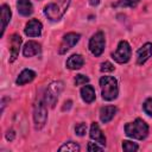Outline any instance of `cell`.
<instances>
[{"mask_svg": "<svg viewBox=\"0 0 152 152\" xmlns=\"http://www.w3.org/2000/svg\"><path fill=\"white\" fill-rule=\"evenodd\" d=\"M125 134L132 139L142 140L148 134V126L142 119L138 118L133 122H128L125 125Z\"/></svg>", "mask_w": 152, "mask_h": 152, "instance_id": "6da1fadb", "label": "cell"}, {"mask_svg": "<svg viewBox=\"0 0 152 152\" xmlns=\"http://www.w3.org/2000/svg\"><path fill=\"white\" fill-rule=\"evenodd\" d=\"M100 87H101V95L103 100L113 101L118 97V94H119L118 81L113 76H102L100 78Z\"/></svg>", "mask_w": 152, "mask_h": 152, "instance_id": "7a4b0ae2", "label": "cell"}, {"mask_svg": "<svg viewBox=\"0 0 152 152\" xmlns=\"http://www.w3.org/2000/svg\"><path fill=\"white\" fill-rule=\"evenodd\" d=\"M70 5V0H57V2H51L44 7V14L51 21H58L66 12Z\"/></svg>", "mask_w": 152, "mask_h": 152, "instance_id": "3957f363", "label": "cell"}, {"mask_svg": "<svg viewBox=\"0 0 152 152\" xmlns=\"http://www.w3.org/2000/svg\"><path fill=\"white\" fill-rule=\"evenodd\" d=\"M63 88H64V83L62 81H55L48 86V88L45 89V93H44V101H45L46 106H49L51 108L55 107Z\"/></svg>", "mask_w": 152, "mask_h": 152, "instance_id": "277c9868", "label": "cell"}, {"mask_svg": "<svg viewBox=\"0 0 152 152\" xmlns=\"http://www.w3.org/2000/svg\"><path fill=\"white\" fill-rule=\"evenodd\" d=\"M46 119H48L46 103H45L44 99L38 100L33 107V121H34L36 129H40L46 124Z\"/></svg>", "mask_w": 152, "mask_h": 152, "instance_id": "5b68a950", "label": "cell"}, {"mask_svg": "<svg viewBox=\"0 0 152 152\" xmlns=\"http://www.w3.org/2000/svg\"><path fill=\"white\" fill-rule=\"evenodd\" d=\"M131 55H132V49H131V45L128 44V42L120 40L119 44H118L116 51L112 52V58L115 62H118L120 64H124V63H127L129 61Z\"/></svg>", "mask_w": 152, "mask_h": 152, "instance_id": "8992f818", "label": "cell"}, {"mask_svg": "<svg viewBox=\"0 0 152 152\" xmlns=\"http://www.w3.org/2000/svg\"><path fill=\"white\" fill-rule=\"evenodd\" d=\"M104 44H106L104 34L103 32L99 31L95 34H93L91 38L89 39V50L95 57H99L102 55L104 50Z\"/></svg>", "mask_w": 152, "mask_h": 152, "instance_id": "52a82bcc", "label": "cell"}, {"mask_svg": "<svg viewBox=\"0 0 152 152\" xmlns=\"http://www.w3.org/2000/svg\"><path fill=\"white\" fill-rule=\"evenodd\" d=\"M80 38H81V34H80V33H75V32H69V33H66V34L63 37L62 42H61L58 52H59L61 55L68 52L71 48L75 46V44L80 40Z\"/></svg>", "mask_w": 152, "mask_h": 152, "instance_id": "ba28073f", "label": "cell"}, {"mask_svg": "<svg viewBox=\"0 0 152 152\" xmlns=\"http://www.w3.org/2000/svg\"><path fill=\"white\" fill-rule=\"evenodd\" d=\"M42 28H43V25H42V23L39 20L31 19L26 24V26L24 28V32L28 37H39L42 34Z\"/></svg>", "mask_w": 152, "mask_h": 152, "instance_id": "9c48e42d", "label": "cell"}, {"mask_svg": "<svg viewBox=\"0 0 152 152\" xmlns=\"http://www.w3.org/2000/svg\"><path fill=\"white\" fill-rule=\"evenodd\" d=\"M151 56H152V44L151 43H145L137 51V64L142 65Z\"/></svg>", "mask_w": 152, "mask_h": 152, "instance_id": "30bf717a", "label": "cell"}, {"mask_svg": "<svg viewBox=\"0 0 152 152\" xmlns=\"http://www.w3.org/2000/svg\"><path fill=\"white\" fill-rule=\"evenodd\" d=\"M20 45H21V37L17 33H14L11 38V48H10V52H11V56H10V62H14L19 55V49H20Z\"/></svg>", "mask_w": 152, "mask_h": 152, "instance_id": "8fae6325", "label": "cell"}, {"mask_svg": "<svg viewBox=\"0 0 152 152\" xmlns=\"http://www.w3.org/2000/svg\"><path fill=\"white\" fill-rule=\"evenodd\" d=\"M89 135H90V138H91L93 140H95L97 144H101L102 146L106 145V137H104V134L102 133L100 126H99L96 122H91Z\"/></svg>", "mask_w": 152, "mask_h": 152, "instance_id": "7c38bea8", "label": "cell"}, {"mask_svg": "<svg viewBox=\"0 0 152 152\" xmlns=\"http://www.w3.org/2000/svg\"><path fill=\"white\" fill-rule=\"evenodd\" d=\"M42 49H40V45L34 42V40H28L24 48H23V55L25 57H32V56H36L38 53H40Z\"/></svg>", "mask_w": 152, "mask_h": 152, "instance_id": "4fadbf2b", "label": "cell"}, {"mask_svg": "<svg viewBox=\"0 0 152 152\" xmlns=\"http://www.w3.org/2000/svg\"><path fill=\"white\" fill-rule=\"evenodd\" d=\"M116 113V107L115 106H104V107H101L100 108V120L103 122V124H107L109 122L114 115Z\"/></svg>", "mask_w": 152, "mask_h": 152, "instance_id": "5bb4252c", "label": "cell"}, {"mask_svg": "<svg viewBox=\"0 0 152 152\" xmlns=\"http://www.w3.org/2000/svg\"><path fill=\"white\" fill-rule=\"evenodd\" d=\"M11 17H12V12H11L10 6L6 5V4H4L1 6V33H0L1 37L4 36V32H5L7 25L11 21Z\"/></svg>", "mask_w": 152, "mask_h": 152, "instance_id": "9a60e30c", "label": "cell"}, {"mask_svg": "<svg viewBox=\"0 0 152 152\" xmlns=\"http://www.w3.org/2000/svg\"><path fill=\"white\" fill-rule=\"evenodd\" d=\"M83 64H84V59H83V57H82L81 55H77V53L71 55V56L66 59V63H65L66 68L70 69V70H77V69H81V68L83 66Z\"/></svg>", "mask_w": 152, "mask_h": 152, "instance_id": "2e32d148", "label": "cell"}, {"mask_svg": "<svg viewBox=\"0 0 152 152\" xmlns=\"http://www.w3.org/2000/svg\"><path fill=\"white\" fill-rule=\"evenodd\" d=\"M34 77H36V72H34L33 70H31V69H24V70L19 74V76L17 77L15 83H17L18 86H24V84H26V83L33 81Z\"/></svg>", "mask_w": 152, "mask_h": 152, "instance_id": "e0dca14e", "label": "cell"}, {"mask_svg": "<svg viewBox=\"0 0 152 152\" xmlns=\"http://www.w3.org/2000/svg\"><path fill=\"white\" fill-rule=\"evenodd\" d=\"M17 10L23 17H28L33 13V6L30 0H18Z\"/></svg>", "mask_w": 152, "mask_h": 152, "instance_id": "ac0fdd59", "label": "cell"}, {"mask_svg": "<svg viewBox=\"0 0 152 152\" xmlns=\"http://www.w3.org/2000/svg\"><path fill=\"white\" fill-rule=\"evenodd\" d=\"M80 93H81V97H82V100H83L86 103H91V102L95 100V97H96V95H95V90H94L93 86H89V84L82 87Z\"/></svg>", "mask_w": 152, "mask_h": 152, "instance_id": "d6986e66", "label": "cell"}, {"mask_svg": "<svg viewBox=\"0 0 152 152\" xmlns=\"http://www.w3.org/2000/svg\"><path fill=\"white\" fill-rule=\"evenodd\" d=\"M140 0H119L118 2L113 4L114 7H131V8H134L138 4H139Z\"/></svg>", "mask_w": 152, "mask_h": 152, "instance_id": "ffe728a7", "label": "cell"}, {"mask_svg": "<svg viewBox=\"0 0 152 152\" xmlns=\"http://www.w3.org/2000/svg\"><path fill=\"white\" fill-rule=\"evenodd\" d=\"M80 150H81L80 145L74 141H68L58 148V151H68V152H75V151H80Z\"/></svg>", "mask_w": 152, "mask_h": 152, "instance_id": "44dd1931", "label": "cell"}, {"mask_svg": "<svg viewBox=\"0 0 152 152\" xmlns=\"http://www.w3.org/2000/svg\"><path fill=\"white\" fill-rule=\"evenodd\" d=\"M122 148L126 152H133V151H137L139 148V146L135 142H132V141H128V140H124L122 141Z\"/></svg>", "mask_w": 152, "mask_h": 152, "instance_id": "7402d4cb", "label": "cell"}, {"mask_svg": "<svg viewBox=\"0 0 152 152\" xmlns=\"http://www.w3.org/2000/svg\"><path fill=\"white\" fill-rule=\"evenodd\" d=\"M142 109L147 115L152 116V97H148L145 100V102L142 104Z\"/></svg>", "mask_w": 152, "mask_h": 152, "instance_id": "603a6c76", "label": "cell"}, {"mask_svg": "<svg viewBox=\"0 0 152 152\" xmlns=\"http://www.w3.org/2000/svg\"><path fill=\"white\" fill-rule=\"evenodd\" d=\"M75 132H76V134H77V135L83 137V135L86 134V132H87V125H86V124H83V122L77 124V125L75 126Z\"/></svg>", "mask_w": 152, "mask_h": 152, "instance_id": "cb8c5ba5", "label": "cell"}, {"mask_svg": "<svg viewBox=\"0 0 152 152\" xmlns=\"http://www.w3.org/2000/svg\"><path fill=\"white\" fill-rule=\"evenodd\" d=\"M100 70H101L102 72H110V71L114 70V65H113L110 62L106 61V62L101 63V65H100Z\"/></svg>", "mask_w": 152, "mask_h": 152, "instance_id": "d4e9b609", "label": "cell"}, {"mask_svg": "<svg viewBox=\"0 0 152 152\" xmlns=\"http://www.w3.org/2000/svg\"><path fill=\"white\" fill-rule=\"evenodd\" d=\"M88 82H89V78H88L87 76H84V75L78 74V75H76V77H75V84H76V86H82V84H86V83H88Z\"/></svg>", "mask_w": 152, "mask_h": 152, "instance_id": "484cf974", "label": "cell"}, {"mask_svg": "<svg viewBox=\"0 0 152 152\" xmlns=\"http://www.w3.org/2000/svg\"><path fill=\"white\" fill-rule=\"evenodd\" d=\"M87 150H88L89 152H93V151H102L103 148H102L101 146H97L95 142H88Z\"/></svg>", "mask_w": 152, "mask_h": 152, "instance_id": "4316f807", "label": "cell"}, {"mask_svg": "<svg viewBox=\"0 0 152 152\" xmlns=\"http://www.w3.org/2000/svg\"><path fill=\"white\" fill-rule=\"evenodd\" d=\"M14 137H15V133H14V131H13V129L7 131V133H6V139H7V140H13V139H14Z\"/></svg>", "mask_w": 152, "mask_h": 152, "instance_id": "83f0119b", "label": "cell"}, {"mask_svg": "<svg viewBox=\"0 0 152 152\" xmlns=\"http://www.w3.org/2000/svg\"><path fill=\"white\" fill-rule=\"evenodd\" d=\"M89 4L91 6H97L100 4V0H89Z\"/></svg>", "mask_w": 152, "mask_h": 152, "instance_id": "f1b7e54d", "label": "cell"}]
</instances>
